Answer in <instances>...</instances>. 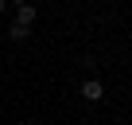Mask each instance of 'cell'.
<instances>
[{"label":"cell","mask_w":132,"mask_h":125,"mask_svg":"<svg viewBox=\"0 0 132 125\" xmlns=\"http://www.w3.org/2000/svg\"><path fill=\"white\" fill-rule=\"evenodd\" d=\"M35 16H39V12H35L31 0H20V4H16V24H20V27H31V24H35Z\"/></svg>","instance_id":"1"},{"label":"cell","mask_w":132,"mask_h":125,"mask_svg":"<svg viewBox=\"0 0 132 125\" xmlns=\"http://www.w3.org/2000/svg\"><path fill=\"white\" fill-rule=\"evenodd\" d=\"M82 98H86V102H101V98H105V86H101L97 78H86V82H82Z\"/></svg>","instance_id":"2"},{"label":"cell","mask_w":132,"mask_h":125,"mask_svg":"<svg viewBox=\"0 0 132 125\" xmlns=\"http://www.w3.org/2000/svg\"><path fill=\"white\" fill-rule=\"evenodd\" d=\"M4 8H8V0H0V12H4Z\"/></svg>","instance_id":"4"},{"label":"cell","mask_w":132,"mask_h":125,"mask_svg":"<svg viewBox=\"0 0 132 125\" xmlns=\"http://www.w3.org/2000/svg\"><path fill=\"white\" fill-rule=\"evenodd\" d=\"M27 35H31V27H20V24H12V27H8V39H12V43H23Z\"/></svg>","instance_id":"3"},{"label":"cell","mask_w":132,"mask_h":125,"mask_svg":"<svg viewBox=\"0 0 132 125\" xmlns=\"http://www.w3.org/2000/svg\"><path fill=\"white\" fill-rule=\"evenodd\" d=\"M23 125H35V121H23Z\"/></svg>","instance_id":"5"}]
</instances>
